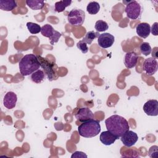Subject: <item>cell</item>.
I'll return each instance as SVG.
<instances>
[{
    "label": "cell",
    "instance_id": "cell-30",
    "mask_svg": "<svg viewBox=\"0 0 158 158\" xmlns=\"http://www.w3.org/2000/svg\"><path fill=\"white\" fill-rule=\"evenodd\" d=\"M157 22H155L151 27V31L152 35L157 36Z\"/></svg>",
    "mask_w": 158,
    "mask_h": 158
},
{
    "label": "cell",
    "instance_id": "cell-14",
    "mask_svg": "<svg viewBox=\"0 0 158 158\" xmlns=\"http://www.w3.org/2000/svg\"><path fill=\"white\" fill-rule=\"evenodd\" d=\"M136 31L139 37L146 38L151 33V27L148 23H140L136 26Z\"/></svg>",
    "mask_w": 158,
    "mask_h": 158
},
{
    "label": "cell",
    "instance_id": "cell-10",
    "mask_svg": "<svg viewBox=\"0 0 158 158\" xmlns=\"http://www.w3.org/2000/svg\"><path fill=\"white\" fill-rule=\"evenodd\" d=\"M144 112L149 116L158 115V101L156 99H149L143 106Z\"/></svg>",
    "mask_w": 158,
    "mask_h": 158
},
{
    "label": "cell",
    "instance_id": "cell-20",
    "mask_svg": "<svg viewBox=\"0 0 158 158\" xmlns=\"http://www.w3.org/2000/svg\"><path fill=\"white\" fill-rule=\"evenodd\" d=\"M100 10V5L98 2L91 1L88 3L86 7V10L89 14L95 15Z\"/></svg>",
    "mask_w": 158,
    "mask_h": 158
},
{
    "label": "cell",
    "instance_id": "cell-25",
    "mask_svg": "<svg viewBox=\"0 0 158 158\" xmlns=\"http://www.w3.org/2000/svg\"><path fill=\"white\" fill-rule=\"evenodd\" d=\"M139 49L141 52L146 56L149 55L152 52V48L150 44L146 42H144L140 45Z\"/></svg>",
    "mask_w": 158,
    "mask_h": 158
},
{
    "label": "cell",
    "instance_id": "cell-8",
    "mask_svg": "<svg viewBox=\"0 0 158 158\" xmlns=\"http://www.w3.org/2000/svg\"><path fill=\"white\" fill-rule=\"evenodd\" d=\"M138 139V136L137 134L131 130L127 131L125 133H123L121 137L120 140L127 147H131L135 144Z\"/></svg>",
    "mask_w": 158,
    "mask_h": 158
},
{
    "label": "cell",
    "instance_id": "cell-12",
    "mask_svg": "<svg viewBox=\"0 0 158 158\" xmlns=\"http://www.w3.org/2000/svg\"><path fill=\"white\" fill-rule=\"evenodd\" d=\"M17 101V96L16 94L12 91L7 92L3 99L4 106L8 109H12L14 108L16 106Z\"/></svg>",
    "mask_w": 158,
    "mask_h": 158
},
{
    "label": "cell",
    "instance_id": "cell-17",
    "mask_svg": "<svg viewBox=\"0 0 158 158\" xmlns=\"http://www.w3.org/2000/svg\"><path fill=\"white\" fill-rule=\"evenodd\" d=\"M27 5L32 10H40L44 6V2L42 0H27Z\"/></svg>",
    "mask_w": 158,
    "mask_h": 158
},
{
    "label": "cell",
    "instance_id": "cell-5",
    "mask_svg": "<svg viewBox=\"0 0 158 158\" xmlns=\"http://www.w3.org/2000/svg\"><path fill=\"white\" fill-rule=\"evenodd\" d=\"M67 20L70 25L80 27L83 24L85 20V12L80 9H73L69 12Z\"/></svg>",
    "mask_w": 158,
    "mask_h": 158
},
{
    "label": "cell",
    "instance_id": "cell-19",
    "mask_svg": "<svg viewBox=\"0 0 158 158\" xmlns=\"http://www.w3.org/2000/svg\"><path fill=\"white\" fill-rule=\"evenodd\" d=\"M45 77V73L44 72L41 70H38L33 72L31 75V80L36 83H41Z\"/></svg>",
    "mask_w": 158,
    "mask_h": 158
},
{
    "label": "cell",
    "instance_id": "cell-9",
    "mask_svg": "<svg viewBox=\"0 0 158 158\" xmlns=\"http://www.w3.org/2000/svg\"><path fill=\"white\" fill-rule=\"evenodd\" d=\"M115 41L114 36L109 33L100 34L98 37V43L102 48H108L112 46Z\"/></svg>",
    "mask_w": 158,
    "mask_h": 158
},
{
    "label": "cell",
    "instance_id": "cell-13",
    "mask_svg": "<svg viewBox=\"0 0 158 158\" xmlns=\"http://www.w3.org/2000/svg\"><path fill=\"white\" fill-rule=\"evenodd\" d=\"M138 62V56L134 52H128L126 53L124 59V64L127 69L135 67Z\"/></svg>",
    "mask_w": 158,
    "mask_h": 158
},
{
    "label": "cell",
    "instance_id": "cell-23",
    "mask_svg": "<svg viewBox=\"0 0 158 158\" xmlns=\"http://www.w3.org/2000/svg\"><path fill=\"white\" fill-rule=\"evenodd\" d=\"M26 25H27V27L28 31L31 34H37L40 32H41V27L40 26V25H38L36 23L27 22Z\"/></svg>",
    "mask_w": 158,
    "mask_h": 158
},
{
    "label": "cell",
    "instance_id": "cell-16",
    "mask_svg": "<svg viewBox=\"0 0 158 158\" xmlns=\"http://www.w3.org/2000/svg\"><path fill=\"white\" fill-rule=\"evenodd\" d=\"M17 6L15 0H0V9L4 11H12Z\"/></svg>",
    "mask_w": 158,
    "mask_h": 158
},
{
    "label": "cell",
    "instance_id": "cell-24",
    "mask_svg": "<svg viewBox=\"0 0 158 158\" xmlns=\"http://www.w3.org/2000/svg\"><path fill=\"white\" fill-rule=\"evenodd\" d=\"M94 28L98 32H102L107 30L109 28V26L108 24L105 21L99 20L96 21L94 25Z\"/></svg>",
    "mask_w": 158,
    "mask_h": 158
},
{
    "label": "cell",
    "instance_id": "cell-15",
    "mask_svg": "<svg viewBox=\"0 0 158 158\" xmlns=\"http://www.w3.org/2000/svg\"><path fill=\"white\" fill-rule=\"evenodd\" d=\"M100 141L104 145L109 146L115 143L117 138L108 130L102 132L99 136Z\"/></svg>",
    "mask_w": 158,
    "mask_h": 158
},
{
    "label": "cell",
    "instance_id": "cell-7",
    "mask_svg": "<svg viewBox=\"0 0 158 158\" xmlns=\"http://www.w3.org/2000/svg\"><path fill=\"white\" fill-rule=\"evenodd\" d=\"M157 69L158 62L155 57H149L145 59L143 65V69L148 75H153L157 72Z\"/></svg>",
    "mask_w": 158,
    "mask_h": 158
},
{
    "label": "cell",
    "instance_id": "cell-11",
    "mask_svg": "<svg viewBox=\"0 0 158 158\" xmlns=\"http://www.w3.org/2000/svg\"><path fill=\"white\" fill-rule=\"evenodd\" d=\"M75 118L80 122H83L94 118L93 112L88 107L80 108L75 114Z\"/></svg>",
    "mask_w": 158,
    "mask_h": 158
},
{
    "label": "cell",
    "instance_id": "cell-28",
    "mask_svg": "<svg viewBox=\"0 0 158 158\" xmlns=\"http://www.w3.org/2000/svg\"><path fill=\"white\" fill-rule=\"evenodd\" d=\"M61 36H62V34L60 33H59V31H56V33H54V35L52 36V37L49 39L51 44L52 45H53L54 43H57L59 40V38L61 37Z\"/></svg>",
    "mask_w": 158,
    "mask_h": 158
},
{
    "label": "cell",
    "instance_id": "cell-27",
    "mask_svg": "<svg viewBox=\"0 0 158 158\" xmlns=\"http://www.w3.org/2000/svg\"><path fill=\"white\" fill-rule=\"evenodd\" d=\"M157 149H158L157 146H151L149 149V152H148L149 156L151 157H157V153H158Z\"/></svg>",
    "mask_w": 158,
    "mask_h": 158
},
{
    "label": "cell",
    "instance_id": "cell-26",
    "mask_svg": "<svg viewBox=\"0 0 158 158\" xmlns=\"http://www.w3.org/2000/svg\"><path fill=\"white\" fill-rule=\"evenodd\" d=\"M77 47L81 51L83 54H86L88 51V48L87 46V44L83 41H79L77 43Z\"/></svg>",
    "mask_w": 158,
    "mask_h": 158
},
{
    "label": "cell",
    "instance_id": "cell-2",
    "mask_svg": "<svg viewBox=\"0 0 158 158\" xmlns=\"http://www.w3.org/2000/svg\"><path fill=\"white\" fill-rule=\"evenodd\" d=\"M19 65L20 72L22 76L30 75L41 67L37 56L33 54L25 55L20 59Z\"/></svg>",
    "mask_w": 158,
    "mask_h": 158
},
{
    "label": "cell",
    "instance_id": "cell-22",
    "mask_svg": "<svg viewBox=\"0 0 158 158\" xmlns=\"http://www.w3.org/2000/svg\"><path fill=\"white\" fill-rule=\"evenodd\" d=\"M72 2V1H64V0L56 2L55 3V10L57 12H62L67 7L69 6Z\"/></svg>",
    "mask_w": 158,
    "mask_h": 158
},
{
    "label": "cell",
    "instance_id": "cell-4",
    "mask_svg": "<svg viewBox=\"0 0 158 158\" xmlns=\"http://www.w3.org/2000/svg\"><path fill=\"white\" fill-rule=\"evenodd\" d=\"M125 12L127 17L132 20H136L141 18L143 8L141 4L136 1H126Z\"/></svg>",
    "mask_w": 158,
    "mask_h": 158
},
{
    "label": "cell",
    "instance_id": "cell-1",
    "mask_svg": "<svg viewBox=\"0 0 158 158\" xmlns=\"http://www.w3.org/2000/svg\"><path fill=\"white\" fill-rule=\"evenodd\" d=\"M105 124L107 130L115 135L117 139L130 129L128 121L118 115H113L108 117L105 120Z\"/></svg>",
    "mask_w": 158,
    "mask_h": 158
},
{
    "label": "cell",
    "instance_id": "cell-29",
    "mask_svg": "<svg viewBox=\"0 0 158 158\" xmlns=\"http://www.w3.org/2000/svg\"><path fill=\"white\" fill-rule=\"evenodd\" d=\"M71 157H87V156L83 152L76 151L71 156Z\"/></svg>",
    "mask_w": 158,
    "mask_h": 158
},
{
    "label": "cell",
    "instance_id": "cell-3",
    "mask_svg": "<svg viewBox=\"0 0 158 158\" xmlns=\"http://www.w3.org/2000/svg\"><path fill=\"white\" fill-rule=\"evenodd\" d=\"M101 131V125L98 120L93 118L83 122L78 127L79 135L85 138H92L97 136Z\"/></svg>",
    "mask_w": 158,
    "mask_h": 158
},
{
    "label": "cell",
    "instance_id": "cell-6",
    "mask_svg": "<svg viewBox=\"0 0 158 158\" xmlns=\"http://www.w3.org/2000/svg\"><path fill=\"white\" fill-rule=\"evenodd\" d=\"M40 63V66L44 71V73L48 76L49 80L52 81L56 78V70L54 69V66L55 64L49 62L46 58H44L41 56H37Z\"/></svg>",
    "mask_w": 158,
    "mask_h": 158
},
{
    "label": "cell",
    "instance_id": "cell-18",
    "mask_svg": "<svg viewBox=\"0 0 158 158\" xmlns=\"http://www.w3.org/2000/svg\"><path fill=\"white\" fill-rule=\"evenodd\" d=\"M56 31V30H55L54 28L49 24H46L43 25L41 27V33L42 35L48 38L49 40L52 37V36L54 35Z\"/></svg>",
    "mask_w": 158,
    "mask_h": 158
},
{
    "label": "cell",
    "instance_id": "cell-21",
    "mask_svg": "<svg viewBox=\"0 0 158 158\" xmlns=\"http://www.w3.org/2000/svg\"><path fill=\"white\" fill-rule=\"evenodd\" d=\"M99 33L98 31H88L85 37L83 38L82 41L85 42L86 44H91L92 41L96 38H98L99 36Z\"/></svg>",
    "mask_w": 158,
    "mask_h": 158
}]
</instances>
